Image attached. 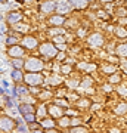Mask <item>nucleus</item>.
I'll return each instance as SVG.
<instances>
[{
	"mask_svg": "<svg viewBox=\"0 0 127 133\" xmlns=\"http://www.w3.org/2000/svg\"><path fill=\"white\" fill-rule=\"evenodd\" d=\"M40 53H42L43 56L52 59V58L58 56V49L55 48L53 43H43L42 46H40Z\"/></svg>",
	"mask_w": 127,
	"mask_h": 133,
	"instance_id": "obj_1",
	"label": "nucleus"
},
{
	"mask_svg": "<svg viewBox=\"0 0 127 133\" xmlns=\"http://www.w3.org/2000/svg\"><path fill=\"white\" fill-rule=\"evenodd\" d=\"M24 66H25V70H28L31 72H40L44 65H43V62L40 59H37V58H30L28 61L24 64Z\"/></svg>",
	"mask_w": 127,
	"mask_h": 133,
	"instance_id": "obj_2",
	"label": "nucleus"
},
{
	"mask_svg": "<svg viewBox=\"0 0 127 133\" xmlns=\"http://www.w3.org/2000/svg\"><path fill=\"white\" fill-rule=\"evenodd\" d=\"M24 80H25V83H28L31 86H37L44 81V77L40 72H28V74L24 76Z\"/></svg>",
	"mask_w": 127,
	"mask_h": 133,
	"instance_id": "obj_3",
	"label": "nucleus"
},
{
	"mask_svg": "<svg viewBox=\"0 0 127 133\" xmlns=\"http://www.w3.org/2000/svg\"><path fill=\"white\" fill-rule=\"evenodd\" d=\"M87 42H89L90 46H95V48H101V46L104 44V36H102L101 33H93L92 36H89Z\"/></svg>",
	"mask_w": 127,
	"mask_h": 133,
	"instance_id": "obj_4",
	"label": "nucleus"
},
{
	"mask_svg": "<svg viewBox=\"0 0 127 133\" xmlns=\"http://www.w3.org/2000/svg\"><path fill=\"white\" fill-rule=\"evenodd\" d=\"M40 10L44 12V14H52V12L56 10V3H55L53 0H46V2H43V3H42Z\"/></svg>",
	"mask_w": 127,
	"mask_h": 133,
	"instance_id": "obj_5",
	"label": "nucleus"
},
{
	"mask_svg": "<svg viewBox=\"0 0 127 133\" xmlns=\"http://www.w3.org/2000/svg\"><path fill=\"white\" fill-rule=\"evenodd\" d=\"M8 53H9L12 58H22L24 53H25V50H24V48H21V46H18V44H14V46L9 48Z\"/></svg>",
	"mask_w": 127,
	"mask_h": 133,
	"instance_id": "obj_6",
	"label": "nucleus"
},
{
	"mask_svg": "<svg viewBox=\"0 0 127 133\" xmlns=\"http://www.w3.org/2000/svg\"><path fill=\"white\" fill-rule=\"evenodd\" d=\"M56 9H58V12H59L61 15L70 12V9H71L70 2H68V0H59V2H58V5H56Z\"/></svg>",
	"mask_w": 127,
	"mask_h": 133,
	"instance_id": "obj_7",
	"label": "nucleus"
},
{
	"mask_svg": "<svg viewBox=\"0 0 127 133\" xmlns=\"http://www.w3.org/2000/svg\"><path fill=\"white\" fill-rule=\"evenodd\" d=\"M64 22H65V16H62L61 14L53 15V16H50V18H49V24L55 25V27H61Z\"/></svg>",
	"mask_w": 127,
	"mask_h": 133,
	"instance_id": "obj_8",
	"label": "nucleus"
},
{
	"mask_svg": "<svg viewBox=\"0 0 127 133\" xmlns=\"http://www.w3.org/2000/svg\"><path fill=\"white\" fill-rule=\"evenodd\" d=\"M0 127L2 130H12L14 129V120L9 117H2L0 118Z\"/></svg>",
	"mask_w": 127,
	"mask_h": 133,
	"instance_id": "obj_9",
	"label": "nucleus"
},
{
	"mask_svg": "<svg viewBox=\"0 0 127 133\" xmlns=\"http://www.w3.org/2000/svg\"><path fill=\"white\" fill-rule=\"evenodd\" d=\"M49 114L52 115V117H58V118H61L62 117V108L59 107V105H50L49 107Z\"/></svg>",
	"mask_w": 127,
	"mask_h": 133,
	"instance_id": "obj_10",
	"label": "nucleus"
},
{
	"mask_svg": "<svg viewBox=\"0 0 127 133\" xmlns=\"http://www.w3.org/2000/svg\"><path fill=\"white\" fill-rule=\"evenodd\" d=\"M70 2V5L75 9H86L87 8V0H68Z\"/></svg>",
	"mask_w": 127,
	"mask_h": 133,
	"instance_id": "obj_11",
	"label": "nucleus"
},
{
	"mask_svg": "<svg viewBox=\"0 0 127 133\" xmlns=\"http://www.w3.org/2000/svg\"><path fill=\"white\" fill-rule=\"evenodd\" d=\"M22 19V15L19 14V12H10L9 14V16H8V22L9 24H16V22H19Z\"/></svg>",
	"mask_w": 127,
	"mask_h": 133,
	"instance_id": "obj_12",
	"label": "nucleus"
},
{
	"mask_svg": "<svg viewBox=\"0 0 127 133\" xmlns=\"http://www.w3.org/2000/svg\"><path fill=\"white\" fill-rule=\"evenodd\" d=\"M115 53L121 58H127V43H121L115 48Z\"/></svg>",
	"mask_w": 127,
	"mask_h": 133,
	"instance_id": "obj_13",
	"label": "nucleus"
},
{
	"mask_svg": "<svg viewBox=\"0 0 127 133\" xmlns=\"http://www.w3.org/2000/svg\"><path fill=\"white\" fill-rule=\"evenodd\" d=\"M37 40L34 37H25L24 38V46L27 49H34V48H37Z\"/></svg>",
	"mask_w": 127,
	"mask_h": 133,
	"instance_id": "obj_14",
	"label": "nucleus"
},
{
	"mask_svg": "<svg viewBox=\"0 0 127 133\" xmlns=\"http://www.w3.org/2000/svg\"><path fill=\"white\" fill-rule=\"evenodd\" d=\"M19 112H21V114H28V112H34V111H36V109H34V107L33 105H30V104H21L19 105Z\"/></svg>",
	"mask_w": 127,
	"mask_h": 133,
	"instance_id": "obj_15",
	"label": "nucleus"
},
{
	"mask_svg": "<svg viewBox=\"0 0 127 133\" xmlns=\"http://www.w3.org/2000/svg\"><path fill=\"white\" fill-rule=\"evenodd\" d=\"M14 30L18 31V33H27L30 30V27L27 24H19V22H16V24H14Z\"/></svg>",
	"mask_w": 127,
	"mask_h": 133,
	"instance_id": "obj_16",
	"label": "nucleus"
},
{
	"mask_svg": "<svg viewBox=\"0 0 127 133\" xmlns=\"http://www.w3.org/2000/svg\"><path fill=\"white\" fill-rule=\"evenodd\" d=\"M126 112H127V104H126V102H121V104H120L117 108H115V114L124 115Z\"/></svg>",
	"mask_w": 127,
	"mask_h": 133,
	"instance_id": "obj_17",
	"label": "nucleus"
},
{
	"mask_svg": "<svg viewBox=\"0 0 127 133\" xmlns=\"http://www.w3.org/2000/svg\"><path fill=\"white\" fill-rule=\"evenodd\" d=\"M40 124L46 129H55V121H53L52 118H43Z\"/></svg>",
	"mask_w": 127,
	"mask_h": 133,
	"instance_id": "obj_18",
	"label": "nucleus"
},
{
	"mask_svg": "<svg viewBox=\"0 0 127 133\" xmlns=\"http://www.w3.org/2000/svg\"><path fill=\"white\" fill-rule=\"evenodd\" d=\"M120 80H121V76L118 74V72H112L111 76L108 77V81L111 83V84H115V83H120Z\"/></svg>",
	"mask_w": 127,
	"mask_h": 133,
	"instance_id": "obj_19",
	"label": "nucleus"
},
{
	"mask_svg": "<svg viewBox=\"0 0 127 133\" xmlns=\"http://www.w3.org/2000/svg\"><path fill=\"white\" fill-rule=\"evenodd\" d=\"M115 36L120 38H124L127 37V30L123 28V27H118V28H115Z\"/></svg>",
	"mask_w": 127,
	"mask_h": 133,
	"instance_id": "obj_20",
	"label": "nucleus"
},
{
	"mask_svg": "<svg viewBox=\"0 0 127 133\" xmlns=\"http://www.w3.org/2000/svg\"><path fill=\"white\" fill-rule=\"evenodd\" d=\"M12 78H14L15 81H21V80H22L24 77H22V72H21V70L15 68V71H12Z\"/></svg>",
	"mask_w": 127,
	"mask_h": 133,
	"instance_id": "obj_21",
	"label": "nucleus"
},
{
	"mask_svg": "<svg viewBox=\"0 0 127 133\" xmlns=\"http://www.w3.org/2000/svg\"><path fill=\"white\" fill-rule=\"evenodd\" d=\"M59 124H61L62 127H68V126L71 124V118L70 117H64V115H62L61 118H59Z\"/></svg>",
	"mask_w": 127,
	"mask_h": 133,
	"instance_id": "obj_22",
	"label": "nucleus"
},
{
	"mask_svg": "<svg viewBox=\"0 0 127 133\" xmlns=\"http://www.w3.org/2000/svg\"><path fill=\"white\" fill-rule=\"evenodd\" d=\"M24 64H25V62H24L21 58H14V66H15V68L21 70V68L24 66Z\"/></svg>",
	"mask_w": 127,
	"mask_h": 133,
	"instance_id": "obj_23",
	"label": "nucleus"
},
{
	"mask_svg": "<svg viewBox=\"0 0 127 133\" xmlns=\"http://www.w3.org/2000/svg\"><path fill=\"white\" fill-rule=\"evenodd\" d=\"M71 133H89V132H87V129H84V127L74 126V127H72V130H71Z\"/></svg>",
	"mask_w": 127,
	"mask_h": 133,
	"instance_id": "obj_24",
	"label": "nucleus"
},
{
	"mask_svg": "<svg viewBox=\"0 0 127 133\" xmlns=\"http://www.w3.org/2000/svg\"><path fill=\"white\" fill-rule=\"evenodd\" d=\"M117 15L118 16H127V8H117Z\"/></svg>",
	"mask_w": 127,
	"mask_h": 133,
	"instance_id": "obj_25",
	"label": "nucleus"
},
{
	"mask_svg": "<svg viewBox=\"0 0 127 133\" xmlns=\"http://www.w3.org/2000/svg\"><path fill=\"white\" fill-rule=\"evenodd\" d=\"M6 43H8L9 46H14V44H16V43H18V38L14 37V36H9V37H8V40H6Z\"/></svg>",
	"mask_w": 127,
	"mask_h": 133,
	"instance_id": "obj_26",
	"label": "nucleus"
},
{
	"mask_svg": "<svg viewBox=\"0 0 127 133\" xmlns=\"http://www.w3.org/2000/svg\"><path fill=\"white\" fill-rule=\"evenodd\" d=\"M24 118H25V121H34V115H33V112L24 114Z\"/></svg>",
	"mask_w": 127,
	"mask_h": 133,
	"instance_id": "obj_27",
	"label": "nucleus"
},
{
	"mask_svg": "<svg viewBox=\"0 0 127 133\" xmlns=\"http://www.w3.org/2000/svg\"><path fill=\"white\" fill-rule=\"evenodd\" d=\"M81 68H83V70H86V71H92V70H95V68H96V65H95V64H93V65H86V64H84V65H81Z\"/></svg>",
	"mask_w": 127,
	"mask_h": 133,
	"instance_id": "obj_28",
	"label": "nucleus"
},
{
	"mask_svg": "<svg viewBox=\"0 0 127 133\" xmlns=\"http://www.w3.org/2000/svg\"><path fill=\"white\" fill-rule=\"evenodd\" d=\"M61 71L64 72V74H68V72L71 71V66H70V65H64V66H61Z\"/></svg>",
	"mask_w": 127,
	"mask_h": 133,
	"instance_id": "obj_29",
	"label": "nucleus"
},
{
	"mask_svg": "<svg viewBox=\"0 0 127 133\" xmlns=\"http://www.w3.org/2000/svg\"><path fill=\"white\" fill-rule=\"evenodd\" d=\"M104 71L105 72H114V71H115V68L111 66V65H106V66H104Z\"/></svg>",
	"mask_w": 127,
	"mask_h": 133,
	"instance_id": "obj_30",
	"label": "nucleus"
},
{
	"mask_svg": "<svg viewBox=\"0 0 127 133\" xmlns=\"http://www.w3.org/2000/svg\"><path fill=\"white\" fill-rule=\"evenodd\" d=\"M53 40H55V43H65V38L62 37V36H56Z\"/></svg>",
	"mask_w": 127,
	"mask_h": 133,
	"instance_id": "obj_31",
	"label": "nucleus"
},
{
	"mask_svg": "<svg viewBox=\"0 0 127 133\" xmlns=\"http://www.w3.org/2000/svg\"><path fill=\"white\" fill-rule=\"evenodd\" d=\"M80 105H81V107H89V105H90V102H89V101H84V102L81 101V102H80Z\"/></svg>",
	"mask_w": 127,
	"mask_h": 133,
	"instance_id": "obj_32",
	"label": "nucleus"
},
{
	"mask_svg": "<svg viewBox=\"0 0 127 133\" xmlns=\"http://www.w3.org/2000/svg\"><path fill=\"white\" fill-rule=\"evenodd\" d=\"M118 93H121V95L126 96L127 95V89H118Z\"/></svg>",
	"mask_w": 127,
	"mask_h": 133,
	"instance_id": "obj_33",
	"label": "nucleus"
},
{
	"mask_svg": "<svg viewBox=\"0 0 127 133\" xmlns=\"http://www.w3.org/2000/svg\"><path fill=\"white\" fill-rule=\"evenodd\" d=\"M56 105H59V107H65V102H64V101H56Z\"/></svg>",
	"mask_w": 127,
	"mask_h": 133,
	"instance_id": "obj_34",
	"label": "nucleus"
},
{
	"mask_svg": "<svg viewBox=\"0 0 127 133\" xmlns=\"http://www.w3.org/2000/svg\"><path fill=\"white\" fill-rule=\"evenodd\" d=\"M71 124H74V126H78V124H80V120H71Z\"/></svg>",
	"mask_w": 127,
	"mask_h": 133,
	"instance_id": "obj_35",
	"label": "nucleus"
},
{
	"mask_svg": "<svg viewBox=\"0 0 127 133\" xmlns=\"http://www.w3.org/2000/svg\"><path fill=\"white\" fill-rule=\"evenodd\" d=\"M47 133H59V132H58V130H55V129H49V130H47Z\"/></svg>",
	"mask_w": 127,
	"mask_h": 133,
	"instance_id": "obj_36",
	"label": "nucleus"
},
{
	"mask_svg": "<svg viewBox=\"0 0 127 133\" xmlns=\"http://www.w3.org/2000/svg\"><path fill=\"white\" fill-rule=\"evenodd\" d=\"M19 93H27V89H25V87H21V89H19Z\"/></svg>",
	"mask_w": 127,
	"mask_h": 133,
	"instance_id": "obj_37",
	"label": "nucleus"
},
{
	"mask_svg": "<svg viewBox=\"0 0 127 133\" xmlns=\"http://www.w3.org/2000/svg\"><path fill=\"white\" fill-rule=\"evenodd\" d=\"M101 2H104V3H106V2H114V0H101Z\"/></svg>",
	"mask_w": 127,
	"mask_h": 133,
	"instance_id": "obj_38",
	"label": "nucleus"
},
{
	"mask_svg": "<svg viewBox=\"0 0 127 133\" xmlns=\"http://www.w3.org/2000/svg\"><path fill=\"white\" fill-rule=\"evenodd\" d=\"M33 133H43V132H40V130H34Z\"/></svg>",
	"mask_w": 127,
	"mask_h": 133,
	"instance_id": "obj_39",
	"label": "nucleus"
},
{
	"mask_svg": "<svg viewBox=\"0 0 127 133\" xmlns=\"http://www.w3.org/2000/svg\"><path fill=\"white\" fill-rule=\"evenodd\" d=\"M0 21H2V16H0Z\"/></svg>",
	"mask_w": 127,
	"mask_h": 133,
	"instance_id": "obj_40",
	"label": "nucleus"
},
{
	"mask_svg": "<svg viewBox=\"0 0 127 133\" xmlns=\"http://www.w3.org/2000/svg\"><path fill=\"white\" fill-rule=\"evenodd\" d=\"M87 2H92V0H87Z\"/></svg>",
	"mask_w": 127,
	"mask_h": 133,
	"instance_id": "obj_41",
	"label": "nucleus"
},
{
	"mask_svg": "<svg viewBox=\"0 0 127 133\" xmlns=\"http://www.w3.org/2000/svg\"><path fill=\"white\" fill-rule=\"evenodd\" d=\"M0 2H3V0H0Z\"/></svg>",
	"mask_w": 127,
	"mask_h": 133,
	"instance_id": "obj_42",
	"label": "nucleus"
},
{
	"mask_svg": "<svg viewBox=\"0 0 127 133\" xmlns=\"http://www.w3.org/2000/svg\"><path fill=\"white\" fill-rule=\"evenodd\" d=\"M28 2H30V0H28Z\"/></svg>",
	"mask_w": 127,
	"mask_h": 133,
	"instance_id": "obj_43",
	"label": "nucleus"
}]
</instances>
